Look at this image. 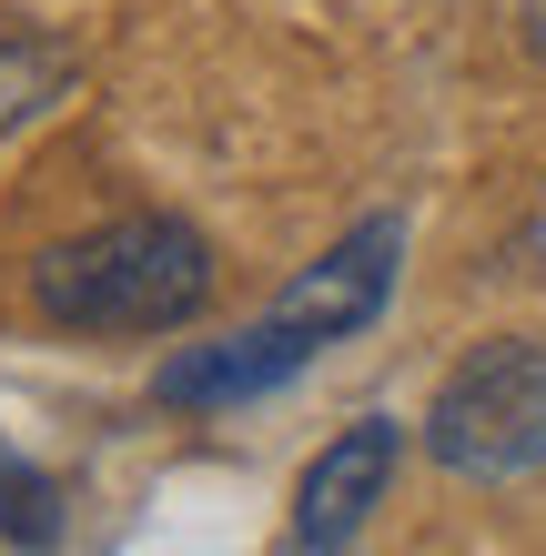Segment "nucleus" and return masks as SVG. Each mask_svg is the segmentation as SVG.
I'll list each match as a JSON object with an SVG mask.
<instances>
[{"mask_svg":"<svg viewBox=\"0 0 546 556\" xmlns=\"http://www.w3.org/2000/svg\"><path fill=\"white\" fill-rule=\"evenodd\" d=\"M314 365V344L304 334H283V324H243V334H223V344H192L173 354L163 375H152V395L163 405H243V395H274L283 375H304Z\"/></svg>","mask_w":546,"mask_h":556,"instance_id":"nucleus-5","label":"nucleus"},{"mask_svg":"<svg viewBox=\"0 0 546 556\" xmlns=\"http://www.w3.org/2000/svg\"><path fill=\"white\" fill-rule=\"evenodd\" d=\"M30 304L72 334H173L213 304V243L173 213H122L30 264Z\"/></svg>","mask_w":546,"mask_h":556,"instance_id":"nucleus-1","label":"nucleus"},{"mask_svg":"<svg viewBox=\"0 0 546 556\" xmlns=\"http://www.w3.org/2000/svg\"><path fill=\"white\" fill-rule=\"evenodd\" d=\"M526 51H546V0H526Z\"/></svg>","mask_w":546,"mask_h":556,"instance_id":"nucleus-7","label":"nucleus"},{"mask_svg":"<svg viewBox=\"0 0 546 556\" xmlns=\"http://www.w3.org/2000/svg\"><path fill=\"white\" fill-rule=\"evenodd\" d=\"M395 274H405V223H395V213H365L355 233L325 243V253H314V264L283 283L264 314L283 324V334H304L314 354H325V344L365 334V324L395 304Z\"/></svg>","mask_w":546,"mask_h":556,"instance_id":"nucleus-3","label":"nucleus"},{"mask_svg":"<svg viewBox=\"0 0 546 556\" xmlns=\"http://www.w3.org/2000/svg\"><path fill=\"white\" fill-rule=\"evenodd\" d=\"M395 466H405V425L395 415H355L344 435H325V445H314V466L294 476V546L304 556H344V546L374 527Z\"/></svg>","mask_w":546,"mask_h":556,"instance_id":"nucleus-4","label":"nucleus"},{"mask_svg":"<svg viewBox=\"0 0 546 556\" xmlns=\"http://www.w3.org/2000/svg\"><path fill=\"white\" fill-rule=\"evenodd\" d=\"M0 536L30 546V556L61 536V485L30 466V455H11V445H0Z\"/></svg>","mask_w":546,"mask_h":556,"instance_id":"nucleus-6","label":"nucleus"},{"mask_svg":"<svg viewBox=\"0 0 546 556\" xmlns=\"http://www.w3.org/2000/svg\"><path fill=\"white\" fill-rule=\"evenodd\" d=\"M426 455L475 485L536 476L546 466V344H526V334L475 344L426 405Z\"/></svg>","mask_w":546,"mask_h":556,"instance_id":"nucleus-2","label":"nucleus"}]
</instances>
